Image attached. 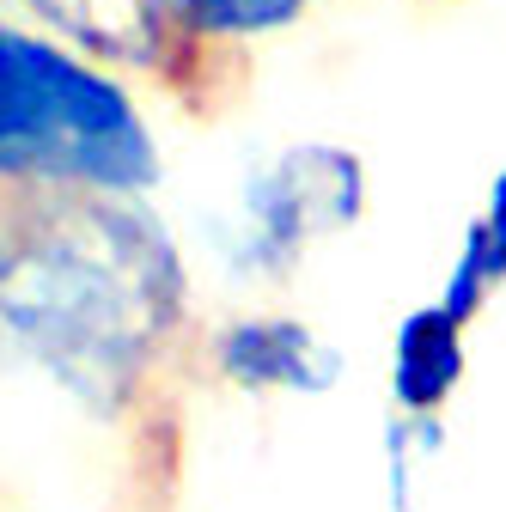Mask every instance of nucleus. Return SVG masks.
Returning <instances> with one entry per match:
<instances>
[{"instance_id": "nucleus-7", "label": "nucleus", "mask_w": 506, "mask_h": 512, "mask_svg": "<svg viewBox=\"0 0 506 512\" xmlns=\"http://www.w3.org/2000/svg\"><path fill=\"white\" fill-rule=\"evenodd\" d=\"M506 281V171L488 183V202L482 214L464 226V244H458V263L439 287V305H452L464 324H476V311L488 305V293Z\"/></svg>"}, {"instance_id": "nucleus-4", "label": "nucleus", "mask_w": 506, "mask_h": 512, "mask_svg": "<svg viewBox=\"0 0 506 512\" xmlns=\"http://www.w3.org/2000/svg\"><path fill=\"white\" fill-rule=\"evenodd\" d=\"M25 7L104 68L147 74L165 86H183V68L208 49L202 37H189L177 0H25Z\"/></svg>"}, {"instance_id": "nucleus-1", "label": "nucleus", "mask_w": 506, "mask_h": 512, "mask_svg": "<svg viewBox=\"0 0 506 512\" xmlns=\"http://www.w3.org/2000/svg\"><path fill=\"white\" fill-rule=\"evenodd\" d=\"M189 324V269L147 196L92 183H0V348L74 409L147 403Z\"/></svg>"}, {"instance_id": "nucleus-5", "label": "nucleus", "mask_w": 506, "mask_h": 512, "mask_svg": "<svg viewBox=\"0 0 506 512\" xmlns=\"http://www.w3.org/2000/svg\"><path fill=\"white\" fill-rule=\"evenodd\" d=\"M214 372L244 397H324L342 378V348L299 317H232L214 330Z\"/></svg>"}, {"instance_id": "nucleus-3", "label": "nucleus", "mask_w": 506, "mask_h": 512, "mask_svg": "<svg viewBox=\"0 0 506 512\" xmlns=\"http://www.w3.org/2000/svg\"><path fill=\"white\" fill-rule=\"evenodd\" d=\"M360 214L366 165L336 141H299L244 177L226 220V256L244 275H287L324 238L360 226Z\"/></svg>"}, {"instance_id": "nucleus-6", "label": "nucleus", "mask_w": 506, "mask_h": 512, "mask_svg": "<svg viewBox=\"0 0 506 512\" xmlns=\"http://www.w3.org/2000/svg\"><path fill=\"white\" fill-rule=\"evenodd\" d=\"M470 324L452 305H415L391 336V415H446L464 384Z\"/></svg>"}, {"instance_id": "nucleus-2", "label": "nucleus", "mask_w": 506, "mask_h": 512, "mask_svg": "<svg viewBox=\"0 0 506 512\" xmlns=\"http://www.w3.org/2000/svg\"><path fill=\"white\" fill-rule=\"evenodd\" d=\"M165 177L153 122L104 61L0 19V183H92L147 196Z\"/></svg>"}, {"instance_id": "nucleus-8", "label": "nucleus", "mask_w": 506, "mask_h": 512, "mask_svg": "<svg viewBox=\"0 0 506 512\" xmlns=\"http://www.w3.org/2000/svg\"><path fill=\"white\" fill-rule=\"evenodd\" d=\"M311 7H318V0H177L189 37H202L208 49H232V43L275 37V31H287V25H299Z\"/></svg>"}]
</instances>
